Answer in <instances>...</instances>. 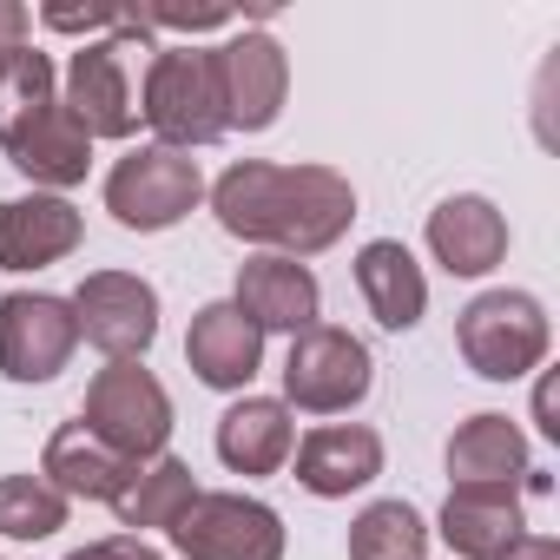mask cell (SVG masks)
Here are the masks:
<instances>
[{"label": "cell", "instance_id": "obj_25", "mask_svg": "<svg viewBox=\"0 0 560 560\" xmlns=\"http://www.w3.org/2000/svg\"><path fill=\"white\" fill-rule=\"evenodd\" d=\"M67 527V494L47 475H0V534L8 540H47Z\"/></svg>", "mask_w": 560, "mask_h": 560}, {"label": "cell", "instance_id": "obj_7", "mask_svg": "<svg viewBox=\"0 0 560 560\" xmlns=\"http://www.w3.org/2000/svg\"><path fill=\"white\" fill-rule=\"evenodd\" d=\"M198 198H205L198 159H185L172 145H139L106 172V211L126 231H172Z\"/></svg>", "mask_w": 560, "mask_h": 560}, {"label": "cell", "instance_id": "obj_24", "mask_svg": "<svg viewBox=\"0 0 560 560\" xmlns=\"http://www.w3.org/2000/svg\"><path fill=\"white\" fill-rule=\"evenodd\" d=\"M429 553V521L409 501H370L350 521V560H422Z\"/></svg>", "mask_w": 560, "mask_h": 560}, {"label": "cell", "instance_id": "obj_19", "mask_svg": "<svg viewBox=\"0 0 560 560\" xmlns=\"http://www.w3.org/2000/svg\"><path fill=\"white\" fill-rule=\"evenodd\" d=\"M291 448H298V422L270 396H244L218 416V462L231 475H277L291 462Z\"/></svg>", "mask_w": 560, "mask_h": 560}, {"label": "cell", "instance_id": "obj_5", "mask_svg": "<svg viewBox=\"0 0 560 560\" xmlns=\"http://www.w3.org/2000/svg\"><path fill=\"white\" fill-rule=\"evenodd\" d=\"M455 343H462V357H468L475 376L514 383V376H527V370L547 357V311H540V298H527V291H481V298L462 311Z\"/></svg>", "mask_w": 560, "mask_h": 560}, {"label": "cell", "instance_id": "obj_15", "mask_svg": "<svg viewBox=\"0 0 560 560\" xmlns=\"http://www.w3.org/2000/svg\"><path fill=\"white\" fill-rule=\"evenodd\" d=\"M298 481L317 494V501H343L357 488H370L383 475V435L363 429V422H330V429H311L298 448Z\"/></svg>", "mask_w": 560, "mask_h": 560}, {"label": "cell", "instance_id": "obj_11", "mask_svg": "<svg viewBox=\"0 0 560 560\" xmlns=\"http://www.w3.org/2000/svg\"><path fill=\"white\" fill-rule=\"evenodd\" d=\"M80 350V324L67 298L14 291L0 298V376L8 383H54Z\"/></svg>", "mask_w": 560, "mask_h": 560}, {"label": "cell", "instance_id": "obj_12", "mask_svg": "<svg viewBox=\"0 0 560 560\" xmlns=\"http://www.w3.org/2000/svg\"><path fill=\"white\" fill-rule=\"evenodd\" d=\"M218 54V86H224V126L231 132H264L284 113V93H291V60L264 27H244L237 40L211 47Z\"/></svg>", "mask_w": 560, "mask_h": 560}, {"label": "cell", "instance_id": "obj_3", "mask_svg": "<svg viewBox=\"0 0 560 560\" xmlns=\"http://www.w3.org/2000/svg\"><path fill=\"white\" fill-rule=\"evenodd\" d=\"M139 119L159 132V145H211L224 139V86H218V54L211 47H159L139 86Z\"/></svg>", "mask_w": 560, "mask_h": 560}, {"label": "cell", "instance_id": "obj_23", "mask_svg": "<svg viewBox=\"0 0 560 560\" xmlns=\"http://www.w3.org/2000/svg\"><path fill=\"white\" fill-rule=\"evenodd\" d=\"M191 494H198L191 468H185L178 455H152V462L126 481V494H119L113 508H119V527H172V521L191 508Z\"/></svg>", "mask_w": 560, "mask_h": 560}, {"label": "cell", "instance_id": "obj_27", "mask_svg": "<svg viewBox=\"0 0 560 560\" xmlns=\"http://www.w3.org/2000/svg\"><path fill=\"white\" fill-rule=\"evenodd\" d=\"M54 34H119V8H86V14H73V8H47L40 14Z\"/></svg>", "mask_w": 560, "mask_h": 560}, {"label": "cell", "instance_id": "obj_20", "mask_svg": "<svg viewBox=\"0 0 560 560\" xmlns=\"http://www.w3.org/2000/svg\"><path fill=\"white\" fill-rule=\"evenodd\" d=\"M357 291L383 330H416L429 311V277L409 257V244H396V237H376L357 250Z\"/></svg>", "mask_w": 560, "mask_h": 560}, {"label": "cell", "instance_id": "obj_26", "mask_svg": "<svg viewBox=\"0 0 560 560\" xmlns=\"http://www.w3.org/2000/svg\"><path fill=\"white\" fill-rule=\"evenodd\" d=\"M67 560H165L145 534H106V540H86V547H73Z\"/></svg>", "mask_w": 560, "mask_h": 560}, {"label": "cell", "instance_id": "obj_21", "mask_svg": "<svg viewBox=\"0 0 560 560\" xmlns=\"http://www.w3.org/2000/svg\"><path fill=\"white\" fill-rule=\"evenodd\" d=\"M527 534L514 488H448L442 501V540L462 560H501V547H514Z\"/></svg>", "mask_w": 560, "mask_h": 560}, {"label": "cell", "instance_id": "obj_4", "mask_svg": "<svg viewBox=\"0 0 560 560\" xmlns=\"http://www.w3.org/2000/svg\"><path fill=\"white\" fill-rule=\"evenodd\" d=\"M80 422L126 462H152V455H165V435H172V396L145 363H106L86 383Z\"/></svg>", "mask_w": 560, "mask_h": 560}, {"label": "cell", "instance_id": "obj_10", "mask_svg": "<svg viewBox=\"0 0 560 560\" xmlns=\"http://www.w3.org/2000/svg\"><path fill=\"white\" fill-rule=\"evenodd\" d=\"M67 304H73L80 337L93 350H106L113 363H139L159 337V291L132 270H93Z\"/></svg>", "mask_w": 560, "mask_h": 560}, {"label": "cell", "instance_id": "obj_2", "mask_svg": "<svg viewBox=\"0 0 560 560\" xmlns=\"http://www.w3.org/2000/svg\"><path fill=\"white\" fill-rule=\"evenodd\" d=\"M0 152L14 172H27L34 185H80L93 165V139L67 119L60 106V73L40 47H14L0 54Z\"/></svg>", "mask_w": 560, "mask_h": 560}, {"label": "cell", "instance_id": "obj_6", "mask_svg": "<svg viewBox=\"0 0 560 560\" xmlns=\"http://www.w3.org/2000/svg\"><path fill=\"white\" fill-rule=\"evenodd\" d=\"M185 560H284V521L257 494H191V508L165 527Z\"/></svg>", "mask_w": 560, "mask_h": 560}, {"label": "cell", "instance_id": "obj_14", "mask_svg": "<svg viewBox=\"0 0 560 560\" xmlns=\"http://www.w3.org/2000/svg\"><path fill=\"white\" fill-rule=\"evenodd\" d=\"M429 250L448 277H488L508 257V218L481 191H455L429 211Z\"/></svg>", "mask_w": 560, "mask_h": 560}, {"label": "cell", "instance_id": "obj_28", "mask_svg": "<svg viewBox=\"0 0 560 560\" xmlns=\"http://www.w3.org/2000/svg\"><path fill=\"white\" fill-rule=\"evenodd\" d=\"M27 27H34V14L21 8V0H0V54L27 47Z\"/></svg>", "mask_w": 560, "mask_h": 560}, {"label": "cell", "instance_id": "obj_16", "mask_svg": "<svg viewBox=\"0 0 560 560\" xmlns=\"http://www.w3.org/2000/svg\"><path fill=\"white\" fill-rule=\"evenodd\" d=\"M264 337L270 330H311L317 324V304H324V291H317V277H311V264H298V257H250L244 270H237V298H231Z\"/></svg>", "mask_w": 560, "mask_h": 560}, {"label": "cell", "instance_id": "obj_9", "mask_svg": "<svg viewBox=\"0 0 560 560\" xmlns=\"http://www.w3.org/2000/svg\"><path fill=\"white\" fill-rule=\"evenodd\" d=\"M126 21V14H119ZM126 54H132V34H106V40H86L73 60H67V80H60V106L67 119L86 132V139H126L139 126V100H132V80H126Z\"/></svg>", "mask_w": 560, "mask_h": 560}, {"label": "cell", "instance_id": "obj_17", "mask_svg": "<svg viewBox=\"0 0 560 560\" xmlns=\"http://www.w3.org/2000/svg\"><path fill=\"white\" fill-rule=\"evenodd\" d=\"M185 363L205 389H244L264 363V330L224 298V304H205L191 317V337H185Z\"/></svg>", "mask_w": 560, "mask_h": 560}, {"label": "cell", "instance_id": "obj_8", "mask_svg": "<svg viewBox=\"0 0 560 560\" xmlns=\"http://www.w3.org/2000/svg\"><path fill=\"white\" fill-rule=\"evenodd\" d=\"M376 383V363L363 350V337L337 330V324H311L291 337V357H284V396L311 416H343L370 396Z\"/></svg>", "mask_w": 560, "mask_h": 560}, {"label": "cell", "instance_id": "obj_22", "mask_svg": "<svg viewBox=\"0 0 560 560\" xmlns=\"http://www.w3.org/2000/svg\"><path fill=\"white\" fill-rule=\"evenodd\" d=\"M448 475L455 488H514L527 481V435L508 416H468L448 435Z\"/></svg>", "mask_w": 560, "mask_h": 560}, {"label": "cell", "instance_id": "obj_29", "mask_svg": "<svg viewBox=\"0 0 560 560\" xmlns=\"http://www.w3.org/2000/svg\"><path fill=\"white\" fill-rule=\"evenodd\" d=\"M501 560H560V540L553 534H521L514 547H501Z\"/></svg>", "mask_w": 560, "mask_h": 560}, {"label": "cell", "instance_id": "obj_1", "mask_svg": "<svg viewBox=\"0 0 560 560\" xmlns=\"http://www.w3.org/2000/svg\"><path fill=\"white\" fill-rule=\"evenodd\" d=\"M211 211L231 237L244 244H270V257H317L330 250L350 218H357V191L343 172L330 165H264L244 159L211 185Z\"/></svg>", "mask_w": 560, "mask_h": 560}, {"label": "cell", "instance_id": "obj_13", "mask_svg": "<svg viewBox=\"0 0 560 560\" xmlns=\"http://www.w3.org/2000/svg\"><path fill=\"white\" fill-rule=\"evenodd\" d=\"M86 224L60 191H27V198H0V270H40L80 250Z\"/></svg>", "mask_w": 560, "mask_h": 560}, {"label": "cell", "instance_id": "obj_18", "mask_svg": "<svg viewBox=\"0 0 560 560\" xmlns=\"http://www.w3.org/2000/svg\"><path fill=\"white\" fill-rule=\"evenodd\" d=\"M139 468H145V462H126L119 448H106L86 422H60L54 442H47V462H40V475H47L67 501H119Z\"/></svg>", "mask_w": 560, "mask_h": 560}]
</instances>
